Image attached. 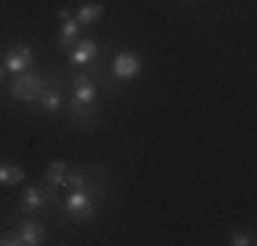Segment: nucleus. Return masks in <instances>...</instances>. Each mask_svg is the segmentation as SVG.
<instances>
[{"instance_id": "nucleus-1", "label": "nucleus", "mask_w": 257, "mask_h": 246, "mask_svg": "<svg viewBox=\"0 0 257 246\" xmlns=\"http://www.w3.org/2000/svg\"><path fill=\"white\" fill-rule=\"evenodd\" d=\"M47 90V82L39 77V74H33V71H20L14 77V82H11V96L14 98H20V101H39L41 93Z\"/></svg>"}, {"instance_id": "nucleus-2", "label": "nucleus", "mask_w": 257, "mask_h": 246, "mask_svg": "<svg viewBox=\"0 0 257 246\" xmlns=\"http://www.w3.org/2000/svg\"><path fill=\"white\" fill-rule=\"evenodd\" d=\"M66 213L74 221L93 219V194L90 192H69V197H66Z\"/></svg>"}, {"instance_id": "nucleus-3", "label": "nucleus", "mask_w": 257, "mask_h": 246, "mask_svg": "<svg viewBox=\"0 0 257 246\" xmlns=\"http://www.w3.org/2000/svg\"><path fill=\"white\" fill-rule=\"evenodd\" d=\"M112 71L118 79H132L143 71V58L134 55V52H118L112 60Z\"/></svg>"}, {"instance_id": "nucleus-4", "label": "nucleus", "mask_w": 257, "mask_h": 246, "mask_svg": "<svg viewBox=\"0 0 257 246\" xmlns=\"http://www.w3.org/2000/svg\"><path fill=\"white\" fill-rule=\"evenodd\" d=\"M3 66H6L9 71H14V74H20V71H28L30 66H33V49H30L28 44H20V47L9 49V52H6V60H3Z\"/></svg>"}, {"instance_id": "nucleus-5", "label": "nucleus", "mask_w": 257, "mask_h": 246, "mask_svg": "<svg viewBox=\"0 0 257 246\" xmlns=\"http://www.w3.org/2000/svg\"><path fill=\"white\" fill-rule=\"evenodd\" d=\"M47 202H50V194H47L44 186H28L25 192H22V197H20V208L25 213H30V216H36Z\"/></svg>"}, {"instance_id": "nucleus-6", "label": "nucleus", "mask_w": 257, "mask_h": 246, "mask_svg": "<svg viewBox=\"0 0 257 246\" xmlns=\"http://www.w3.org/2000/svg\"><path fill=\"white\" fill-rule=\"evenodd\" d=\"M63 186L69 189V192H90V194L101 192V186H93V183H90V175L85 170H69L63 178Z\"/></svg>"}, {"instance_id": "nucleus-7", "label": "nucleus", "mask_w": 257, "mask_h": 246, "mask_svg": "<svg viewBox=\"0 0 257 246\" xmlns=\"http://www.w3.org/2000/svg\"><path fill=\"white\" fill-rule=\"evenodd\" d=\"M58 17L63 20V28H60V36H58V41L63 47H71L74 41H79V22L71 17V11L69 9H60L58 11Z\"/></svg>"}, {"instance_id": "nucleus-8", "label": "nucleus", "mask_w": 257, "mask_h": 246, "mask_svg": "<svg viewBox=\"0 0 257 246\" xmlns=\"http://www.w3.org/2000/svg\"><path fill=\"white\" fill-rule=\"evenodd\" d=\"M17 232H20V238H22V246H39V243H44V238H47V230L33 219H25L17 227Z\"/></svg>"}, {"instance_id": "nucleus-9", "label": "nucleus", "mask_w": 257, "mask_h": 246, "mask_svg": "<svg viewBox=\"0 0 257 246\" xmlns=\"http://www.w3.org/2000/svg\"><path fill=\"white\" fill-rule=\"evenodd\" d=\"M74 101L85 104V107H90V104L96 101V82L88 77H74Z\"/></svg>"}, {"instance_id": "nucleus-10", "label": "nucleus", "mask_w": 257, "mask_h": 246, "mask_svg": "<svg viewBox=\"0 0 257 246\" xmlns=\"http://www.w3.org/2000/svg\"><path fill=\"white\" fill-rule=\"evenodd\" d=\"M96 55H99V47H96V41L82 39V41L77 44V49L71 52V63L88 66V63H93V60H96Z\"/></svg>"}, {"instance_id": "nucleus-11", "label": "nucleus", "mask_w": 257, "mask_h": 246, "mask_svg": "<svg viewBox=\"0 0 257 246\" xmlns=\"http://www.w3.org/2000/svg\"><path fill=\"white\" fill-rule=\"evenodd\" d=\"M25 181V170L14 162H3L0 164V183L3 186H20Z\"/></svg>"}, {"instance_id": "nucleus-12", "label": "nucleus", "mask_w": 257, "mask_h": 246, "mask_svg": "<svg viewBox=\"0 0 257 246\" xmlns=\"http://www.w3.org/2000/svg\"><path fill=\"white\" fill-rule=\"evenodd\" d=\"M39 104H41V109H44V112L55 115V112H60V109H63V93H60L58 88H47L44 93H41Z\"/></svg>"}, {"instance_id": "nucleus-13", "label": "nucleus", "mask_w": 257, "mask_h": 246, "mask_svg": "<svg viewBox=\"0 0 257 246\" xmlns=\"http://www.w3.org/2000/svg\"><path fill=\"white\" fill-rule=\"evenodd\" d=\"M104 17V6L101 3H82L77 11V22L79 25H93Z\"/></svg>"}, {"instance_id": "nucleus-14", "label": "nucleus", "mask_w": 257, "mask_h": 246, "mask_svg": "<svg viewBox=\"0 0 257 246\" xmlns=\"http://www.w3.org/2000/svg\"><path fill=\"white\" fill-rule=\"evenodd\" d=\"M69 172V164L66 162H52L44 172V183L47 186H63V178Z\"/></svg>"}, {"instance_id": "nucleus-15", "label": "nucleus", "mask_w": 257, "mask_h": 246, "mask_svg": "<svg viewBox=\"0 0 257 246\" xmlns=\"http://www.w3.org/2000/svg\"><path fill=\"white\" fill-rule=\"evenodd\" d=\"M230 243L232 246H252L254 243V235H252V232H232V235H230Z\"/></svg>"}, {"instance_id": "nucleus-16", "label": "nucleus", "mask_w": 257, "mask_h": 246, "mask_svg": "<svg viewBox=\"0 0 257 246\" xmlns=\"http://www.w3.org/2000/svg\"><path fill=\"white\" fill-rule=\"evenodd\" d=\"M0 246H22L20 232H6V235H0Z\"/></svg>"}, {"instance_id": "nucleus-17", "label": "nucleus", "mask_w": 257, "mask_h": 246, "mask_svg": "<svg viewBox=\"0 0 257 246\" xmlns=\"http://www.w3.org/2000/svg\"><path fill=\"white\" fill-rule=\"evenodd\" d=\"M0 79H3V66H0Z\"/></svg>"}]
</instances>
